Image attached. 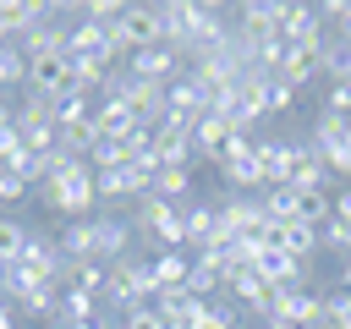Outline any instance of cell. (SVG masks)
Here are the masks:
<instances>
[{"label": "cell", "mask_w": 351, "mask_h": 329, "mask_svg": "<svg viewBox=\"0 0 351 329\" xmlns=\"http://www.w3.org/2000/svg\"><path fill=\"white\" fill-rule=\"evenodd\" d=\"M132 230H143L159 252H176V247H186V214H181V203H165V197H137V219H132Z\"/></svg>", "instance_id": "obj_1"}, {"label": "cell", "mask_w": 351, "mask_h": 329, "mask_svg": "<svg viewBox=\"0 0 351 329\" xmlns=\"http://www.w3.org/2000/svg\"><path fill=\"white\" fill-rule=\"evenodd\" d=\"M38 197H44V208H55L66 219H88V208H99V186H93V170L88 164L71 170V175H60V181H44Z\"/></svg>", "instance_id": "obj_2"}, {"label": "cell", "mask_w": 351, "mask_h": 329, "mask_svg": "<svg viewBox=\"0 0 351 329\" xmlns=\"http://www.w3.org/2000/svg\"><path fill=\"white\" fill-rule=\"evenodd\" d=\"M132 258V219L121 214H93V247H88V263H121Z\"/></svg>", "instance_id": "obj_3"}, {"label": "cell", "mask_w": 351, "mask_h": 329, "mask_svg": "<svg viewBox=\"0 0 351 329\" xmlns=\"http://www.w3.org/2000/svg\"><path fill=\"white\" fill-rule=\"evenodd\" d=\"M126 71L132 77H143V82H176L181 71H186V60H181V49L176 44H154V49H132L126 55Z\"/></svg>", "instance_id": "obj_4"}, {"label": "cell", "mask_w": 351, "mask_h": 329, "mask_svg": "<svg viewBox=\"0 0 351 329\" xmlns=\"http://www.w3.org/2000/svg\"><path fill=\"white\" fill-rule=\"evenodd\" d=\"M269 225V214H263V197L258 192H230V197H219V230L225 236H258Z\"/></svg>", "instance_id": "obj_5"}, {"label": "cell", "mask_w": 351, "mask_h": 329, "mask_svg": "<svg viewBox=\"0 0 351 329\" xmlns=\"http://www.w3.org/2000/svg\"><path fill=\"white\" fill-rule=\"evenodd\" d=\"M274 313L291 318L296 329H324V291H307V285H296V291H274Z\"/></svg>", "instance_id": "obj_6"}, {"label": "cell", "mask_w": 351, "mask_h": 329, "mask_svg": "<svg viewBox=\"0 0 351 329\" xmlns=\"http://www.w3.org/2000/svg\"><path fill=\"white\" fill-rule=\"evenodd\" d=\"M236 137V121L230 115H219V110H208L197 126H192V148H197V164H219V154H225V143Z\"/></svg>", "instance_id": "obj_7"}, {"label": "cell", "mask_w": 351, "mask_h": 329, "mask_svg": "<svg viewBox=\"0 0 351 329\" xmlns=\"http://www.w3.org/2000/svg\"><path fill=\"white\" fill-rule=\"evenodd\" d=\"M66 82H71V55H38V60H27V93L55 99Z\"/></svg>", "instance_id": "obj_8"}, {"label": "cell", "mask_w": 351, "mask_h": 329, "mask_svg": "<svg viewBox=\"0 0 351 329\" xmlns=\"http://www.w3.org/2000/svg\"><path fill=\"white\" fill-rule=\"evenodd\" d=\"M22 269H33L38 280H60V269H66V258H60V241L55 236H27V247H22V258H16Z\"/></svg>", "instance_id": "obj_9"}, {"label": "cell", "mask_w": 351, "mask_h": 329, "mask_svg": "<svg viewBox=\"0 0 351 329\" xmlns=\"http://www.w3.org/2000/svg\"><path fill=\"white\" fill-rule=\"evenodd\" d=\"M291 159H296V143H280V137H263V143H258V164H263V186H285V181H291Z\"/></svg>", "instance_id": "obj_10"}, {"label": "cell", "mask_w": 351, "mask_h": 329, "mask_svg": "<svg viewBox=\"0 0 351 329\" xmlns=\"http://www.w3.org/2000/svg\"><path fill=\"white\" fill-rule=\"evenodd\" d=\"M285 186H296V192H329V170H324V159L307 148V143H296V159H291V181Z\"/></svg>", "instance_id": "obj_11"}, {"label": "cell", "mask_w": 351, "mask_h": 329, "mask_svg": "<svg viewBox=\"0 0 351 329\" xmlns=\"http://www.w3.org/2000/svg\"><path fill=\"white\" fill-rule=\"evenodd\" d=\"M16 49H22L27 60H38V55H66V27H60V22H38V27H27V33L16 38Z\"/></svg>", "instance_id": "obj_12"}, {"label": "cell", "mask_w": 351, "mask_h": 329, "mask_svg": "<svg viewBox=\"0 0 351 329\" xmlns=\"http://www.w3.org/2000/svg\"><path fill=\"white\" fill-rule=\"evenodd\" d=\"M148 263H154L159 291H181V285H186V274H192V252H186V247H176V252H154Z\"/></svg>", "instance_id": "obj_13"}, {"label": "cell", "mask_w": 351, "mask_h": 329, "mask_svg": "<svg viewBox=\"0 0 351 329\" xmlns=\"http://www.w3.org/2000/svg\"><path fill=\"white\" fill-rule=\"evenodd\" d=\"M16 313H22V318H38V324H49V318L60 313V285H55V280H44V285L22 291V296H16Z\"/></svg>", "instance_id": "obj_14"}, {"label": "cell", "mask_w": 351, "mask_h": 329, "mask_svg": "<svg viewBox=\"0 0 351 329\" xmlns=\"http://www.w3.org/2000/svg\"><path fill=\"white\" fill-rule=\"evenodd\" d=\"M93 126H99V137H126L137 121L121 99H93Z\"/></svg>", "instance_id": "obj_15"}, {"label": "cell", "mask_w": 351, "mask_h": 329, "mask_svg": "<svg viewBox=\"0 0 351 329\" xmlns=\"http://www.w3.org/2000/svg\"><path fill=\"white\" fill-rule=\"evenodd\" d=\"M258 197H263V214H269L274 225H291V219H302V192H296V186H263Z\"/></svg>", "instance_id": "obj_16"}, {"label": "cell", "mask_w": 351, "mask_h": 329, "mask_svg": "<svg viewBox=\"0 0 351 329\" xmlns=\"http://www.w3.org/2000/svg\"><path fill=\"white\" fill-rule=\"evenodd\" d=\"M280 252H291V258L313 263V252H318V230H313L307 219H291V225H280Z\"/></svg>", "instance_id": "obj_17"}, {"label": "cell", "mask_w": 351, "mask_h": 329, "mask_svg": "<svg viewBox=\"0 0 351 329\" xmlns=\"http://www.w3.org/2000/svg\"><path fill=\"white\" fill-rule=\"evenodd\" d=\"M55 285H60V291H88V296H104V263H66Z\"/></svg>", "instance_id": "obj_18"}, {"label": "cell", "mask_w": 351, "mask_h": 329, "mask_svg": "<svg viewBox=\"0 0 351 329\" xmlns=\"http://www.w3.org/2000/svg\"><path fill=\"white\" fill-rule=\"evenodd\" d=\"M186 192H192V170H186V164H159V175H154V197H165V203H186Z\"/></svg>", "instance_id": "obj_19"}, {"label": "cell", "mask_w": 351, "mask_h": 329, "mask_svg": "<svg viewBox=\"0 0 351 329\" xmlns=\"http://www.w3.org/2000/svg\"><path fill=\"white\" fill-rule=\"evenodd\" d=\"M5 88H27V55L11 38H0V99H5Z\"/></svg>", "instance_id": "obj_20"}, {"label": "cell", "mask_w": 351, "mask_h": 329, "mask_svg": "<svg viewBox=\"0 0 351 329\" xmlns=\"http://www.w3.org/2000/svg\"><path fill=\"white\" fill-rule=\"evenodd\" d=\"M27 236H33V230H27L22 219H11V214H0V258H5V263H16V258H22V247H27Z\"/></svg>", "instance_id": "obj_21"}, {"label": "cell", "mask_w": 351, "mask_h": 329, "mask_svg": "<svg viewBox=\"0 0 351 329\" xmlns=\"http://www.w3.org/2000/svg\"><path fill=\"white\" fill-rule=\"evenodd\" d=\"M60 318H71V324L99 318V296H88V291H60Z\"/></svg>", "instance_id": "obj_22"}, {"label": "cell", "mask_w": 351, "mask_h": 329, "mask_svg": "<svg viewBox=\"0 0 351 329\" xmlns=\"http://www.w3.org/2000/svg\"><path fill=\"white\" fill-rule=\"evenodd\" d=\"M285 110H296V88L280 82V77H269L263 82V115H285Z\"/></svg>", "instance_id": "obj_23"}, {"label": "cell", "mask_w": 351, "mask_h": 329, "mask_svg": "<svg viewBox=\"0 0 351 329\" xmlns=\"http://www.w3.org/2000/svg\"><path fill=\"white\" fill-rule=\"evenodd\" d=\"M302 219L318 230V225H329L335 219V192H302Z\"/></svg>", "instance_id": "obj_24"}, {"label": "cell", "mask_w": 351, "mask_h": 329, "mask_svg": "<svg viewBox=\"0 0 351 329\" xmlns=\"http://www.w3.org/2000/svg\"><path fill=\"white\" fill-rule=\"evenodd\" d=\"M324 110L329 115H351V82H329L324 88Z\"/></svg>", "instance_id": "obj_25"}, {"label": "cell", "mask_w": 351, "mask_h": 329, "mask_svg": "<svg viewBox=\"0 0 351 329\" xmlns=\"http://www.w3.org/2000/svg\"><path fill=\"white\" fill-rule=\"evenodd\" d=\"M22 197H33V186L16 170H0V203H22Z\"/></svg>", "instance_id": "obj_26"}, {"label": "cell", "mask_w": 351, "mask_h": 329, "mask_svg": "<svg viewBox=\"0 0 351 329\" xmlns=\"http://www.w3.org/2000/svg\"><path fill=\"white\" fill-rule=\"evenodd\" d=\"M121 329H170V324L159 318V307H137V313L121 318Z\"/></svg>", "instance_id": "obj_27"}, {"label": "cell", "mask_w": 351, "mask_h": 329, "mask_svg": "<svg viewBox=\"0 0 351 329\" xmlns=\"http://www.w3.org/2000/svg\"><path fill=\"white\" fill-rule=\"evenodd\" d=\"M335 219H351V186H335Z\"/></svg>", "instance_id": "obj_28"}, {"label": "cell", "mask_w": 351, "mask_h": 329, "mask_svg": "<svg viewBox=\"0 0 351 329\" xmlns=\"http://www.w3.org/2000/svg\"><path fill=\"white\" fill-rule=\"evenodd\" d=\"M16 318H22V313H16V302H5V296H0V329H16Z\"/></svg>", "instance_id": "obj_29"}, {"label": "cell", "mask_w": 351, "mask_h": 329, "mask_svg": "<svg viewBox=\"0 0 351 329\" xmlns=\"http://www.w3.org/2000/svg\"><path fill=\"white\" fill-rule=\"evenodd\" d=\"M258 329H296V324H291V318H280V313H269V318H263Z\"/></svg>", "instance_id": "obj_30"}, {"label": "cell", "mask_w": 351, "mask_h": 329, "mask_svg": "<svg viewBox=\"0 0 351 329\" xmlns=\"http://www.w3.org/2000/svg\"><path fill=\"white\" fill-rule=\"evenodd\" d=\"M11 121H16V104H11V99H0V132H5Z\"/></svg>", "instance_id": "obj_31"}, {"label": "cell", "mask_w": 351, "mask_h": 329, "mask_svg": "<svg viewBox=\"0 0 351 329\" xmlns=\"http://www.w3.org/2000/svg\"><path fill=\"white\" fill-rule=\"evenodd\" d=\"M340 291L351 296V258H340Z\"/></svg>", "instance_id": "obj_32"}, {"label": "cell", "mask_w": 351, "mask_h": 329, "mask_svg": "<svg viewBox=\"0 0 351 329\" xmlns=\"http://www.w3.org/2000/svg\"><path fill=\"white\" fill-rule=\"evenodd\" d=\"M236 329H247V324H236Z\"/></svg>", "instance_id": "obj_33"}]
</instances>
